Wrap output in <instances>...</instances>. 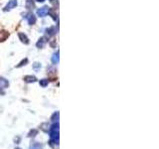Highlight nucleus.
I'll list each match as a JSON object with an SVG mask.
<instances>
[{"label":"nucleus","mask_w":159,"mask_h":149,"mask_svg":"<svg viewBox=\"0 0 159 149\" xmlns=\"http://www.w3.org/2000/svg\"><path fill=\"white\" fill-rule=\"evenodd\" d=\"M51 142L58 144L59 142V124L56 123L51 129Z\"/></svg>","instance_id":"f257e3e1"},{"label":"nucleus","mask_w":159,"mask_h":149,"mask_svg":"<svg viewBox=\"0 0 159 149\" xmlns=\"http://www.w3.org/2000/svg\"><path fill=\"white\" fill-rule=\"evenodd\" d=\"M49 11H50V8L47 7V6H44V7L38 9V10H37V15H38V16H40V17H45L49 13Z\"/></svg>","instance_id":"f03ea898"},{"label":"nucleus","mask_w":159,"mask_h":149,"mask_svg":"<svg viewBox=\"0 0 159 149\" xmlns=\"http://www.w3.org/2000/svg\"><path fill=\"white\" fill-rule=\"evenodd\" d=\"M9 32L6 30H0V42H4L8 39Z\"/></svg>","instance_id":"7ed1b4c3"},{"label":"nucleus","mask_w":159,"mask_h":149,"mask_svg":"<svg viewBox=\"0 0 159 149\" xmlns=\"http://www.w3.org/2000/svg\"><path fill=\"white\" fill-rule=\"evenodd\" d=\"M17 6V0H9L8 4L6 5V7L4 10L7 11V10H10V9H13Z\"/></svg>","instance_id":"20e7f679"},{"label":"nucleus","mask_w":159,"mask_h":149,"mask_svg":"<svg viewBox=\"0 0 159 149\" xmlns=\"http://www.w3.org/2000/svg\"><path fill=\"white\" fill-rule=\"evenodd\" d=\"M27 20H28V23L30 25H34L36 23V21H37V18H36L34 14L29 13V14L27 15Z\"/></svg>","instance_id":"39448f33"},{"label":"nucleus","mask_w":159,"mask_h":149,"mask_svg":"<svg viewBox=\"0 0 159 149\" xmlns=\"http://www.w3.org/2000/svg\"><path fill=\"white\" fill-rule=\"evenodd\" d=\"M18 37H19V39H20V41H21L22 43H24V44H29V39H28V37L25 35L24 33H19L18 34Z\"/></svg>","instance_id":"423d86ee"},{"label":"nucleus","mask_w":159,"mask_h":149,"mask_svg":"<svg viewBox=\"0 0 159 149\" xmlns=\"http://www.w3.org/2000/svg\"><path fill=\"white\" fill-rule=\"evenodd\" d=\"M46 39H45L44 37H42V38H40L39 40H38V42L36 43V46H37V48H39V49H41V48H43V47L46 45Z\"/></svg>","instance_id":"0eeeda50"},{"label":"nucleus","mask_w":159,"mask_h":149,"mask_svg":"<svg viewBox=\"0 0 159 149\" xmlns=\"http://www.w3.org/2000/svg\"><path fill=\"white\" fill-rule=\"evenodd\" d=\"M8 85H9V83H8V81L6 80V79L0 78V87L6 89V87H8Z\"/></svg>","instance_id":"6e6552de"},{"label":"nucleus","mask_w":159,"mask_h":149,"mask_svg":"<svg viewBox=\"0 0 159 149\" xmlns=\"http://www.w3.org/2000/svg\"><path fill=\"white\" fill-rule=\"evenodd\" d=\"M24 81L26 83H35L37 81V79L34 76H25L24 77Z\"/></svg>","instance_id":"1a4fd4ad"},{"label":"nucleus","mask_w":159,"mask_h":149,"mask_svg":"<svg viewBox=\"0 0 159 149\" xmlns=\"http://www.w3.org/2000/svg\"><path fill=\"white\" fill-rule=\"evenodd\" d=\"M59 54L60 53H59V51H58L57 53L53 55V57H52V63H53V64H58V63H59V61H60Z\"/></svg>","instance_id":"9d476101"},{"label":"nucleus","mask_w":159,"mask_h":149,"mask_svg":"<svg viewBox=\"0 0 159 149\" xmlns=\"http://www.w3.org/2000/svg\"><path fill=\"white\" fill-rule=\"evenodd\" d=\"M47 35L48 36H54L56 34V28L55 27H51V28L47 29Z\"/></svg>","instance_id":"9b49d317"},{"label":"nucleus","mask_w":159,"mask_h":149,"mask_svg":"<svg viewBox=\"0 0 159 149\" xmlns=\"http://www.w3.org/2000/svg\"><path fill=\"white\" fill-rule=\"evenodd\" d=\"M34 7V0H26V8L33 9Z\"/></svg>","instance_id":"f8f14e48"},{"label":"nucleus","mask_w":159,"mask_h":149,"mask_svg":"<svg viewBox=\"0 0 159 149\" xmlns=\"http://www.w3.org/2000/svg\"><path fill=\"white\" fill-rule=\"evenodd\" d=\"M30 149H42V145L40 143H38V142H35V143L31 146Z\"/></svg>","instance_id":"ddd939ff"},{"label":"nucleus","mask_w":159,"mask_h":149,"mask_svg":"<svg viewBox=\"0 0 159 149\" xmlns=\"http://www.w3.org/2000/svg\"><path fill=\"white\" fill-rule=\"evenodd\" d=\"M48 80H46V79H44V80H41L40 81V85L41 87H47L48 85Z\"/></svg>","instance_id":"4468645a"},{"label":"nucleus","mask_w":159,"mask_h":149,"mask_svg":"<svg viewBox=\"0 0 159 149\" xmlns=\"http://www.w3.org/2000/svg\"><path fill=\"white\" fill-rule=\"evenodd\" d=\"M27 63H28V59H24L23 61H21V63H20L19 65H17V68H20V67L24 66V65H26Z\"/></svg>","instance_id":"2eb2a0df"},{"label":"nucleus","mask_w":159,"mask_h":149,"mask_svg":"<svg viewBox=\"0 0 159 149\" xmlns=\"http://www.w3.org/2000/svg\"><path fill=\"white\" fill-rule=\"evenodd\" d=\"M58 118H59V112H56V113L53 114L52 119H53V120H57Z\"/></svg>","instance_id":"dca6fc26"},{"label":"nucleus","mask_w":159,"mask_h":149,"mask_svg":"<svg viewBox=\"0 0 159 149\" xmlns=\"http://www.w3.org/2000/svg\"><path fill=\"white\" fill-rule=\"evenodd\" d=\"M40 67H41V65H40L39 63H35V64H34V68H35V69H38V68H40Z\"/></svg>","instance_id":"f3484780"},{"label":"nucleus","mask_w":159,"mask_h":149,"mask_svg":"<svg viewBox=\"0 0 159 149\" xmlns=\"http://www.w3.org/2000/svg\"><path fill=\"white\" fill-rule=\"evenodd\" d=\"M37 1H38V2H44L45 0H37Z\"/></svg>","instance_id":"a211bd4d"},{"label":"nucleus","mask_w":159,"mask_h":149,"mask_svg":"<svg viewBox=\"0 0 159 149\" xmlns=\"http://www.w3.org/2000/svg\"><path fill=\"white\" fill-rule=\"evenodd\" d=\"M17 149H20V148H17Z\"/></svg>","instance_id":"6ab92c4d"}]
</instances>
